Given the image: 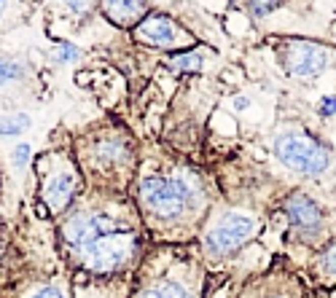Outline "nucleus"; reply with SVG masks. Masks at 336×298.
Wrapping results in <instances>:
<instances>
[{
  "instance_id": "f257e3e1",
  "label": "nucleus",
  "mask_w": 336,
  "mask_h": 298,
  "mask_svg": "<svg viewBox=\"0 0 336 298\" xmlns=\"http://www.w3.org/2000/svg\"><path fill=\"white\" fill-rule=\"evenodd\" d=\"M62 242L70 258L91 274H116L140 253V231L116 210L86 207L62 223Z\"/></svg>"
},
{
  "instance_id": "f03ea898",
  "label": "nucleus",
  "mask_w": 336,
  "mask_h": 298,
  "mask_svg": "<svg viewBox=\"0 0 336 298\" xmlns=\"http://www.w3.org/2000/svg\"><path fill=\"white\" fill-rule=\"evenodd\" d=\"M137 202L151 226H183L204 210V188L189 170L156 172L143 178L137 188Z\"/></svg>"
},
{
  "instance_id": "7ed1b4c3",
  "label": "nucleus",
  "mask_w": 336,
  "mask_h": 298,
  "mask_svg": "<svg viewBox=\"0 0 336 298\" xmlns=\"http://www.w3.org/2000/svg\"><path fill=\"white\" fill-rule=\"evenodd\" d=\"M35 172H38V180H41L38 215L51 218V215H59V212H68L78 191V175L70 167V161L57 153H49L38 159Z\"/></svg>"
},
{
  "instance_id": "20e7f679",
  "label": "nucleus",
  "mask_w": 336,
  "mask_h": 298,
  "mask_svg": "<svg viewBox=\"0 0 336 298\" xmlns=\"http://www.w3.org/2000/svg\"><path fill=\"white\" fill-rule=\"evenodd\" d=\"M272 151L280 164H285L288 170L304 175V178H320L331 170V151L307 132H296V129L280 132L274 137Z\"/></svg>"
},
{
  "instance_id": "39448f33",
  "label": "nucleus",
  "mask_w": 336,
  "mask_h": 298,
  "mask_svg": "<svg viewBox=\"0 0 336 298\" xmlns=\"http://www.w3.org/2000/svg\"><path fill=\"white\" fill-rule=\"evenodd\" d=\"M258 234V220L245 212H223L204 234V253L212 258H226L245 247Z\"/></svg>"
},
{
  "instance_id": "423d86ee",
  "label": "nucleus",
  "mask_w": 336,
  "mask_h": 298,
  "mask_svg": "<svg viewBox=\"0 0 336 298\" xmlns=\"http://www.w3.org/2000/svg\"><path fill=\"white\" fill-rule=\"evenodd\" d=\"M280 64H283L285 76L296 81H312L328 68L331 51L317 41L307 38H285L280 41Z\"/></svg>"
},
{
  "instance_id": "0eeeda50",
  "label": "nucleus",
  "mask_w": 336,
  "mask_h": 298,
  "mask_svg": "<svg viewBox=\"0 0 336 298\" xmlns=\"http://www.w3.org/2000/svg\"><path fill=\"white\" fill-rule=\"evenodd\" d=\"M132 298H199V272L194 263L164 269L148 277Z\"/></svg>"
},
{
  "instance_id": "6e6552de",
  "label": "nucleus",
  "mask_w": 336,
  "mask_h": 298,
  "mask_svg": "<svg viewBox=\"0 0 336 298\" xmlns=\"http://www.w3.org/2000/svg\"><path fill=\"white\" fill-rule=\"evenodd\" d=\"M86 161L95 172L113 178V175H129L135 161L132 153V143L121 135H105L91 140L86 148Z\"/></svg>"
},
{
  "instance_id": "1a4fd4ad",
  "label": "nucleus",
  "mask_w": 336,
  "mask_h": 298,
  "mask_svg": "<svg viewBox=\"0 0 336 298\" xmlns=\"http://www.w3.org/2000/svg\"><path fill=\"white\" fill-rule=\"evenodd\" d=\"M135 41L137 43H145V46H154V49H186V46H191L194 38L189 35L186 27H180L178 22L172 19V16H167L162 11H154L148 14L143 22H140L135 30Z\"/></svg>"
},
{
  "instance_id": "9d476101",
  "label": "nucleus",
  "mask_w": 336,
  "mask_h": 298,
  "mask_svg": "<svg viewBox=\"0 0 336 298\" xmlns=\"http://www.w3.org/2000/svg\"><path fill=\"white\" fill-rule=\"evenodd\" d=\"M283 212L291 220L293 234L301 242H315L320 239L325 220H323V210L315 199H310L304 191H291L283 199Z\"/></svg>"
},
{
  "instance_id": "9b49d317",
  "label": "nucleus",
  "mask_w": 336,
  "mask_h": 298,
  "mask_svg": "<svg viewBox=\"0 0 336 298\" xmlns=\"http://www.w3.org/2000/svg\"><path fill=\"white\" fill-rule=\"evenodd\" d=\"M102 11L113 24L118 27H137L148 16V3H137V0H127V3H105Z\"/></svg>"
},
{
  "instance_id": "f8f14e48",
  "label": "nucleus",
  "mask_w": 336,
  "mask_h": 298,
  "mask_svg": "<svg viewBox=\"0 0 336 298\" xmlns=\"http://www.w3.org/2000/svg\"><path fill=\"white\" fill-rule=\"evenodd\" d=\"M207 57V49H194V51H180V54H172L167 59V68L172 73H199L202 70V62Z\"/></svg>"
},
{
  "instance_id": "ddd939ff",
  "label": "nucleus",
  "mask_w": 336,
  "mask_h": 298,
  "mask_svg": "<svg viewBox=\"0 0 336 298\" xmlns=\"http://www.w3.org/2000/svg\"><path fill=\"white\" fill-rule=\"evenodd\" d=\"M27 76V62L22 59H0V89Z\"/></svg>"
},
{
  "instance_id": "4468645a",
  "label": "nucleus",
  "mask_w": 336,
  "mask_h": 298,
  "mask_svg": "<svg viewBox=\"0 0 336 298\" xmlns=\"http://www.w3.org/2000/svg\"><path fill=\"white\" fill-rule=\"evenodd\" d=\"M24 129H30V116L16 113V116H0V135L3 137H16Z\"/></svg>"
},
{
  "instance_id": "2eb2a0df",
  "label": "nucleus",
  "mask_w": 336,
  "mask_h": 298,
  "mask_svg": "<svg viewBox=\"0 0 336 298\" xmlns=\"http://www.w3.org/2000/svg\"><path fill=\"white\" fill-rule=\"evenodd\" d=\"M242 298H293V293H288L285 287H269L266 282H261L256 287V282H253L250 287H245Z\"/></svg>"
},
{
  "instance_id": "dca6fc26",
  "label": "nucleus",
  "mask_w": 336,
  "mask_h": 298,
  "mask_svg": "<svg viewBox=\"0 0 336 298\" xmlns=\"http://www.w3.org/2000/svg\"><path fill=\"white\" fill-rule=\"evenodd\" d=\"M78 57H81V49L76 43H70V41H62V43H57V49H54V59L62 62V64L76 62Z\"/></svg>"
},
{
  "instance_id": "f3484780",
  "label": "nucleus",
  "mask_w": 336,
  "mask_h": 298,
  "mask_svg": "<svg viewBox=\"0 0 336 298\" xmlns=\"http://www.w3.org/2000/svg\"><path fill=\"white\" fill-rule=\"evenodd\" d=\"M317 266L323 269V274L336 277V242H331V245L320 253V258H317Z\"/></svg>"
},
{
  "instance_id": "a211bd4d",
  "label": "nucleus",
  "mask_w": 336,
  "mask_h": 298,
  "mask_svg": "<svg viewBox=\"0 0 336 298\" xmlns=\"http://www.w3.org/2000/svg\"><path fill=\"white\" fill-rule=\"evenodd\" d=\"M245 8L253 16H258V19H264V16H269V14H274L277 8H280V3H274V0H269V3H245Z\"/></svg>"
},
{
  "instance_id": "6ab92c4d",
  "label": "nucleus",
  "mask_w": 336,
  "mask_h": 298,
  "mask_svg": "<svg viewBox=\"0 0 336 298\" xmlns=\"http://www.w3.org/2000/svg\"><path fill=\"white\" fill-rule=\"evenodd\" d=\"M30 153H33L30 143H19L14 148V167H16V170H24V167L30 164Z\"/></svg>"
},
{
  "instance_id": "aec40b11",
  "label": "nucleus",
  "mask_w": 336,
  "mask_h": 298,
  "mask_svg": "<svg viewBox=\"0 0 336 298\" xmlns=\"http://www.w3.org/2000/svg\"><path fill=\"white\" fill-rule=\"evenodd\" d=\"M317 113H320V118H331L336 116V94H328L320 100V105H317Z\"/></svg>"
},
{
  "instance_id": "412c9836",
  "label": "nucleus",
  "mask_w": 336,
  "mask_h": 298,
  "mask_svg": "<svg viewBox=\"0 0 336 298\" xmlns=\"http://www.w3.org/2000/svg\"><path fill=\"white\" fill-rule=\"evenodd\" d=\"M30 298H62V290H57V287H41V290Z\"/></svg>"
},
{
  "instance_id": "4be33fe9",
  "label": "nucleus",
  "mask_w": 336,
  "mask_h": 298,
  "mask_svg": "<svg viewBox=\"0 0 336 298\" xmlns=\"http://www.w3.org/2000/svg\"><path fill=\"white\" fill-rule=\"evenodd\" d=\"M248 105H250V102H248V97H237V102H234V108H237V110H245Z\"/></svg>"
},
{
  "instance_id": "5701e85b",
  "label": "nucleus",
  "mask_w": 336,
  "mask_h": 298,
  "mask_svg": "<svg viewBox=\"0 0 336 298\" xmlns=\"http://www.w3.org/2000/svg\"><path fill=\"white\" fill-rule=\"evenodd\" d=\"M6 8H8L6 3H0V16H3V11H6Z\"/></svg>"
}]
</instances>
